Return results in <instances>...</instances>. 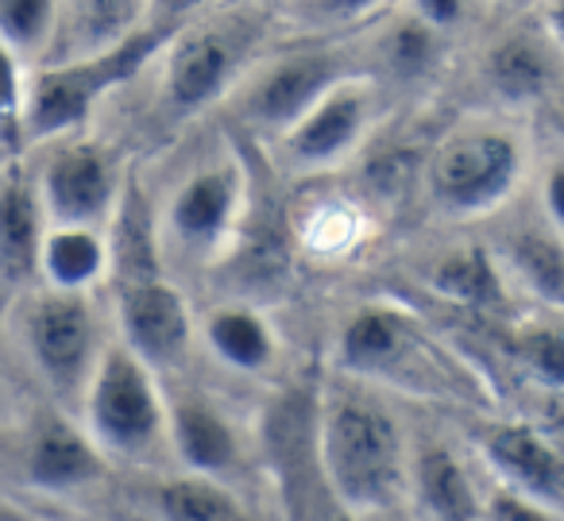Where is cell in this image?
Returning <instances> with one entry per match:
<instances>
[{
    "mask_svg": "<svg viewBox=\"0 0 564 521\" xmlns=\"http://www.w3.org/2000/svg\"><path fill=\"white\" fill-rule=\"evenodd\" d=\"M163 521H256V513L232 495L220 479L178 475L166 479L155 495Z\"/></svg>",
    "mask_w": 564,
    "mask_h": 521,
    "instance_id": "26",
    "label": "cell"
},
{
    "mask_svg": "<svg viewBox=\"0 0 564 521\" xmlns=\"http://www.w3.org/2000/svg\"><path fill=\"white\" fill-rule=\"evenodd\" d=\"M464 12H468V4H460V0H417L414 9H410V17L422 20L433 32H445V28L460 24Z\"/></svg>",
    "mask_w": 564,
    "mask_h": 521,
    "instance_id": "34",
    "label": "cell"
},
{
    "mask_svg": "<svg viewBox=\"0 0 564 521\" xmlns=\"http://www.w3.org/2000/svg\"><path fill=\"white\" fill-rule=\"evenodd\" d=\"M441 55V32L425 28L422 20L406 17L383 40V58L399 78H425Z\"/></svg>",
    "mask_w": 564,
    "mask_h": 521,
    "instance_id": "29",
    "label": "cell"
},
{
    "mask_svg": "<svg viewBox=\"0 0 564 521\" xmlns=\"http://www.w3.org/2000/svg\"><path fill=\"white\" fill-rule=\"evenodd\" d=\"M291 20L314 28V32H340V28H352L360 20L376 17V4H364V0H317V4H291Z\"/></svg>",
    "mask_w": 564,
    "mask_h": 521,
    "instance_id": "31",
    "label": "cell"
},
{
    "mask_svg": "<svg viewBox=\"0 0 564 521\" xmlns=\"http://www.w3.org/2000/svg\"><path fill=\"white\" fill-rule=\"evenodd\" d=\"M541 24H545V35H549V43L556 47V55H564V0H556V4H545V9H541Z\"/></svg>",
    "mask_w": 564,
    "mask_h": 521,
    "instance_id": "35",
    "label": "cell"
},
{
    "mask_svg": "<svg viewBox=\"0 0 564 521\" xmlns=\"http://www.w3.org/2000/svg\"><path fill=\"white\" fill-rule=\"evenodd\" d=\"M430 286L441 297L464 310H502L507 305V286L495 267L491 251L484 248H460L445 256L430 274Z\"/></svg>",
    "mask_w": 564,
    "mask_h": 521,
    "instance_id": "24",
    "label": "cell"
},
{
    "mask_svg": "<svg viewBox=\"0 0 564 521\" xmlns=\"http://www.w3.org/2000/svg\"><path fill=\"white\" fill-rule=\"evenodd\" d=\"M322 467L333 498L348 513L391 510L410 490V456L402 428L383 405L356 394L322 402Z\"/></svg>",
    "mask_w": 564,
    "mask_h": 521,
    "instance_id": "1",
    "label": "cell"
},
{
    "mask_svg": "<svg viewBox=\"0 0 564 521\" xmlns=\"http://www.w3.org/2000/svg\"><path fill=\"white\" fill-rule=\"evenodd\" d=\"M525 143L502 128H471L441 143L425 163V197L445 220H479L518 189Z\"/></svg>",
    "mask_w": 564,
    "mask_h": 521,
    "instance_id": "4",
    "label": "cell"
},
{
    "mask_svg": "<svg viewBox=\"0 0 564 521\" xmlns=\"http://www.w3.org/2000/svg\"><path fill=\"white\" fill-rule=\"evenodd\" d=\"M186 24V4H163V9H151L140 32L120 43L117 51H109V55L70 66H40V74L28 82L24 143L63 140V135L86 128V120L94 117V105L101 97H109L112 89L128 86L159 51L171 47L174 35Z\"/></svg>",
    "mask_w": 564,
    "mask_h": 521,
    "instance_id": "3",
    "label": "cell"
},
{
    "mask_svg": "<svg viewBox=\"0 0 564 521\" xmlns=\"http://www.w3.org/2000/svg\"><path fill=\"white\" fill-rule=\"evenodd\" d=\"M322 402L310 394L306 387H294L267 410L263 421V444L271 456L274 479H279L282 495L291 502V521H317L314 513V482L329 490L322 467ZM333 495V490H329Z\"/></svg>",
    "mask_w": 564,
    "mask_h": 521,
    "instance_id": "11",
    "label": "cell"
},
{
    "mask_svg": "<svg viewBox=\"0 0 564 521\" xmlns=\"http://www.w3.org/2000/svg\"><path fill=\"white\" fill-rule=\"evenodd\" d=\"M364 232H368V217L356 202L333 194L322 202H310L306 213L294 220V236L299 243L317 259H345L360 248Z\"/></svg>",
    "mask_w": 564,
    "mask_h": 521,
    "instance_id": "25",
    "label": "cell"
},
{
    "mask_svg": "<svg viewBox=\"0 0 564 521\" xmlns=\"http://www.w3.org/2000/svg\"><path fill=\"white\" fill-rule=\"evenodd\" d=\"M117 321H120V344L132 351L151 371H178L189 356L194 340V321L189 305L159 274H135L120 286L117 297Z\"/></svg>",
    "mask_w": 564,
    "mask_h": 521,
    "instance_id": "12",
    "label": "cell"
},
{
    "mask_svg": "<svg viewBox=\"0 0 564 521\" xmlns=\"http://www.w3.org/2000/svg\"><path fill=\"white\" fill-rule=\"evenodd\" d=\"M371 86L368 78H352L317 101L291 132L279 140V155L291 171L314 174L348 159L364 143L371 128Z\"/></svg>",
    "mask_w": 564,
    "mask_h": 521,
    "instance_id": "13",
    "label": "cell"
},
{
    "mask_svg": "<svg viewBox=\"0 0 564 521\" xmlns=\"http://www.w3.org/2000/svg\"><path fill=\"white\" fill-rule=\"evenodd\" d=\"M352 78H368L352 51L337 47V43L302 47L251 74L236 94V112L251 132L282 140L317 101H325L333 89H340Z\"/></svg>",
    "mask_w": 564,
    "mask_h": 521,
    "instance_id": "7",
    "label": "cell"
},
{
    "mask_svg": "<svg viewBox=\"0 0 564 521\" xmlns=\"http://www.w3.org/2000/svg\"><path fill=\"white\" fill-rule=\"evenodd\" d=\"M24 340L43 382L66 402H82L101 359L94 305L86 294L43 290L24 313Z\"/></svg>",
    "mask_w": 564,
    "mask_h": 521,
    "instance_id": "8",
    "label": "cell"
},
{
    "mask_svg": "<svg viewBox=\"0 0 564 521\" xmlns=\"http://www.w3.org/2000/svg\"><path fill=\"white\" fill-rule=\"evenodd\" d=\"M499 263L533 294L553 317H564V236L553 228H522L510 232L499 248Z\"/></svg>",
    "mask_w": 564,
    "mask_h": 521,
    "instance_id": "21",
    "label": "cell"
},
{
    "mask_svg": "<svg viewBox=\"0 0 564 521\" xmlns=\"http://www.w3.org/2000/svg\"><path fill=\"white\" fill-rule=\"evenodd\" d=\"M166 441L174 444L186 475L220 479L240 464V436L232 421L202 394H182L166 405Z\"/></svg>",
    "mask_w": 564,
    "mask_h": 521,
    "instance_id": "16",
    "label": "cell"
},
{
    "mask_svg": "<svg viewBox=\"0 0 564 521\" xmlns=\"http://www.w3.org/2000/svg\"><path fill=\"white\" fill-rule=\"evenodd\" d=\"M24 475L40 490H78L105 475V456L82 428L63 417H43L32 433L24 459Z\"/></svg>",
    "mask_w": 564,
    "mask_h": 521,
    "instance_id": "18",
    "label": "cell"
},
{
    "mask_svg": "<svg viewBox=\"0 0 564 521\" xmlns=\"http://www.w3.org/2000/svg\"><path fill=\"white\" fill-rule=\"evenodd\" d=\"M553 43L549 35H530V32H510L502 43H495L487 55V86L499 101L507 105H538L549 97L556 82V63H553Z\"/></svg>",
    "mask_w": 564,
    "mask_h": 521,
    "instance_id": "20",
    "label": "cell"
},
{
    "mask_svg": "<svg viewBox=\"0 0 564 521\" xmlns=\"http://www.w3.org/2000/svg\"><path fill=\"white\" fill-rule=\"evenodd\" d=\"M202 336L209 344V351L220 359L225 367L243 375H259L274 363V351H279V340H274V328L267 325V317L251 305H220L205 317Z\"/></svg>",
    "mask_w": 564,
    "mask_h": 521,
    "instance_id": "22",
    "label": "cell"
},
{
    "mask_svg": "<svg viewBox=\"0 0 564 521\" xmlns=\"http://www.w3.org/2000/svg\"><path fill=\"white\" fill-rule=\"evenodd\" d=\"M243 197H248V174H243L240 159L202 166L166 202V243L197 263L217 259L240 225Z\"/></svg>",
    "mask_w": 564,
    "mask_h": 521,
    "instance_id": "9",
    "label": "cell"
},
{
    "mask_svg": "<svg viewBox=\"0 0 564 521\" xmlns=\"http://www.w3.org/2000/svg\"><path fill=\"white\" fill-rule=\"evenodd\" d=\"M510 356L541 387L564 390V317L518 325L514 336H510Z\"/></svg>",
    "mask_w": 564,
    "mask_h": 521,
    "instance_id": "28",
    "label": "cell"
},
{
    "mask_svg": "<svg viewBox=\"0 0 564 521\" xmlns=\"http://www.w3.org/2000/svg\"><path fill=\"white\" fill-rule=\"evenodd\" d=\"M82 413L86 436L105 459H148L159 441H166V402L159 394L155 371L124 344H105L82 398Z\"/></svg>",
    "mask_w": 564,
    "mask_h": 521,
    "instance_id": "5",
    "label": "cell"
},
{
    "mask_svg": "<svg viewBox=\"0 0 564 521\" xmlns=\"http://www.w3.org/2000/svg\"><path fill=\"white\" fill-rule=\"evenodd\" d=\"M24 112H28V78L20 58L0 43V143L24 148Z\"/></svg>",
    "mask_w": 564,
    "mask_h": 521,
    "instance_id": "30",
    "label": "cell"
},
{
    "mask_svg": "<svg viewBox=\"0 0 564 521\" xmlns=\"http://www.w3.org/2000/svg\"><path fill=\"white\" fill-rule=\"evenodd\" d=\"M484 459L502 475V487L549 506L564 502V452L525 425H491L479 436Z\"/></svg>",
    "mask_w": 564,
    "mask_h": 521,
    "instance_id": "14",
    "label": "cell"
},
{
    "mask_svg": "<svg viewBox=\"0 0 564 521\" xmlns=\"http://www.w3.org/2000/svg\"><path fill=\"white\" fill-rule=\"evenodd\" d=\"M410 490L430 521H479L484 498L468 479L460 456L437 441H425L410 456Z\"/></svg>",
    "mask_w": 564,
    "mask_h": 521,
    "instance_id": "19",
    "label": "cell"
},
{
    "mask_svg": "<svg viewBox=\"0 0 564 521\" xmlns=\"http://www.w3.org/2000/svg\"><path fill=\"white\" fill-rule=\"evenodd\" d=\"M151 17L148 4L135 0H82L58 4V28L40 66H70L86 58L109 55L124 40H132Z\"/></svg>",
    "mask_w": 564,
    "mask_h": 521,
    "instance_id": "15",
    "label": "cell"
},
{
    "mask_svg": "<svg viewBox=\"0 0 564 521\" xmlns=\"http://www.w3.org/2000/svg\"><path fill=\"white\" fill-rule=\"evenodd\" d=\"M479 521H556V513L549 506L533 502V498H522L502 487L484 502V518Z\"/></svg>",
    "mask_w": 564,
    "mask_h": 521,
    "instance_id": "32",
    "label": "cell"
},
{
    "mask_svg": "<svg viewBox=\"0 0 564 521\" xmlns=\"http://www.w3.org/2000/svg\"><path fill=\"white\" fill-rule=\"evenodd\" d=\"M553 128H556V135H561V140H564V97L553 105Z\"/></svg>",
    "mask_w": 564,
    "mask_h": 521,
    "instance_id": "36",
    "label": "cell"
},
{
    "mask_svg": "<svg viewBox=\"0 0 564 521\" xmlns=\"http://www.w3.org/2000/svg\"><path fill=\"white\" fill-rule=\"evenodd\" d=\"M259 43V17H228L186 24L166 47L163 63V109L174 120H186L225 97L236 82H243L251 51Z\"/></svg>",
    "mask_w": 564,
    "mask_h": 521,
    "instance_id": "6",
    "label": "cell"
},
{
    "mask_svg": "<svg viewBox=\"0 0 564 521\" xmlns=\"http://www.w3.org/2000/svg\"><path fill=\"white\" fill-rule=\"evenodd\" d=\"M345 375L394 387L430 402H479V382L437 340L425 336L410 313L391 305H364L348 317L337 344Z\"/></svg>",
    "mask_w": 564,
    "mask_h": 521,
    "instance_id": "2",
    "label": "cell"
},
{
    "mask_svg": "<svg viewBox=\"0 0 564 521\" xmlns=\"http://www.w3.org/2000/svg\"><path fill=\"white\" fill-rule=\"evenodd\" d=\"M329 521H360V518H356V513H348V510H337Z\"/></svg>",
    "mask_w": 564,
    "mask_h": 521,
    "instance_id": "37",
    "label": "cell"
},
{
    "mask_svg": "<svg viewBox=\"0 0 564 521\" xmlns=\"http://www.w3.org/2000/svg\"><path fill=\"white\" fill-rule=\"evenodd\" d=\"M109 267V243L94 228H47L40 248V279L47 290L89 294Z\"/></svg>",
    "mask_w": 564,
    "mask_h": 521,
    "instance_id": "23",
    "label": "cell"
},
{
    "mask_svg": "<svg viewBox=\"0 0 564 521\" xmlns=\"http://www.w3.org/2000/svg\"><path fill=\"white\" fill-rule=\"evenodd\" d=\"M35 194H40L47 228H94V232H101L120 194L117 159L101 143H63L40 166Z\"/></svg>",
    "mask_w": 564,
    "mask_h": 521,
    "instance_id": "10",
    "label": "cell"
},
{
    "mask_svg": "<svg viewBox=\"0 0 564 521\" xmlns=\"http://www.w3.org/2000/svg\"><path fill=\"white\" fill-rule=\"evenodd\" d=\"M541 205H545L549 228L556 236H564V159H556L541 178Z\"/></svg>",
    "mask_w": 564,
    "mask_h": 521,
    "instance_id": "33",
    "label": "cell"
},
{
    "mask_svg": "<svg viewBox=\"0 0 564 521\" xmlns=\"http://www.w3.org/2000/svg\"><path fill=\"white\" fill-rule=\"evenodd\" d=\"M47 236L35 178L20 166L0 174V290H20L40 274V248Z\"/></svg>",
    "mask_w": 564,
    "mask_h": 521,
    "instance_id": "17",
    "label": "cell"
},
{
    "mask_svg": "<svg viewBox=\"0 0 564 521\" xmlns=\"http://www.w3.org/2000/svg\"><path fill=\"white\" fill-rule=\"evenodd\" d=\"M58 28L55 0H0V43L20 63H43Z\"/></svg>",
    "mask_w": 564,
    "mask_h": 521,
    "instance_id": "27",
    "label": "cell"
}]
</instances>
